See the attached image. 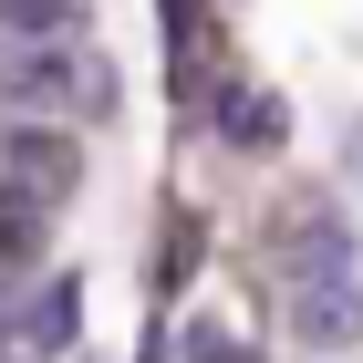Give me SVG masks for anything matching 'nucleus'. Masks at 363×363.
<instances>
[{
  "mask_svg": "<svg viewBox=\"0 0 363 363\" xmlns=\"http://www.w3.org/2000/svg\"><path fill=\"white\" fill-rule=\"evenodd\" d=\"M0 177L21 197H42V208H62V197L84 187V145L52 135V125H11V135H0Z\"/></svg>",
  "mask_w": 363,
  "mask_h": 363,
  "instance_id": "nucleus-1",
  "label": "nucleus"
},
{
  "mask_svg": "<svg viewBox=\"0 0 363 363\" xmlns=\"http://www.w3.org/2000/svg\"><path fill=\"white\" fill-rule=\"evenodd\" d=\"M291 322H301L311 353H342L363 333V280L353 270H322V280H291Z\"/></svg>",
  "mask_w": 363,
  "mask_h": 363,
  "instance_id": "nucleus-2",
  "label": "nucleus"
},
{
  "mask_svg": "<svg viewBox=\"0 0 363 363\" xmlns=\"http://www.w3.org/2000/svg\"><path fill=\"white\" fill-rule=\"evenodd\" d=\"M322 270H353V218L342 208H301L291 218V280H322Z\"/></svg>",
  "mask_w": 363,
  "mask_h": 363,
  "instance_id": "nucleus-3",
  "label": "nucleus"
},
{
  "mask_svg": "<svg viewBox=\"0 0 363 363\" xmlns=\"http://www.w3.org/2000/svg\"><path fill=\"white\" fill-rule=\"evenodd\" d=\"M218 135H228V145H280V135H291V114H280V94L228 84V94H218Z\"/></svg>",
  "mask_w": 363,
  "mask_h": 363,
  "instance_id": "nucleus-4",
  "label": "nucleus"
},
{
  "mask_svg": "<svg viewBox=\"0 0 363 363\" xmlns=\"http://www.w3.org/2000/svg\"><path fill=\"white\" fill-rule=\"evenodd\" d=\"M42 239H52V208H42V197H21V187H0V259H11V270H31V259H42Z\"/></svg>",
  "mask_w": 363,
  "mask_h": 363,
  "instance_id": "nucleus-5",
  "label": "nucleus"
},
{
  "mask_svg": "<svg viewBox=\"0 0 363 363\" xmlns=\"http://www.w3.org/2000/svg\"><path fill=\"white\" fill-rule=\"evenodd\" d=\"M73 322H84V291H73V280H52V291L21 311V342H31V353H62V342H73Z\"/></svg>",
  "mask_w": 363,
  "mask_h": 363,
  "instance_id": "nucleus-6",
  "label": "nucleus"
},
{
  "mask_svg": "<svg viewBox=\"0 0 363 363\" xmlns=\"http://www.w3.org/2000/svg\"><path fill=\"white\" fill-rule=\"evenodd\" d=\"M11 104H73V62H62V52H31L21 73H11Z\"/></svg>",
  "mask_w": 363,
  "mask_h": 363,
  "instance_id": "nucleus-7",
  "label": "nucleus"
},
{
  "mask_svg": "<svg viewBox=\"0 0 363 363\" xmlns=\"http://www.w3.org/2000/svg\"><path fill=\"white\" fill-rule=\"evenodd\" d=\"M62 21H73V0H0V31L11 42H52Z\"/></svg>",
  "mask_w": 363,
  "mask_h": 363,
  "instance_id": "nucleus-8",
  "label": "nucleus"
},
{
  "mask_svg": "<svg viewBox=\"0 0 363 363\" xmlns=\"http://www.w3.org/2000/svg\"><path fill=\"white\" fill-rule=\"evenodd\" d=\"M167 42H177V73L208 62V0H167Z\"/></svg>",
  "mask_w": 363,
  "mask_h": 363,
  "instance_id": "nucleus-9",
  "label": "nucleus"
},
{
  "mask_svg": "<svg viewBox=\"0 0 363 363\" xmlns=\"http://www.w3.org/2000/svg\"><path fill=\"white\" fill-rule=\"evenodd\" d=\"M73 104H84V114H114V62L104 52H73Z\"/></svg>",
  "mask_w": 363,
  "mask_h": 363,
  "instance_id": "nucleus-10",
  "label": "nucleus"
},
{
  "mask_svg": "<svg viewBox=\"0 0 363 363\" xmlns=\"http://www.w3.org/2000/svg\"><path fill=\"white\" fill-rule=\"evenodd\" d=\"M187 363H259V353H239V333H218V322H197V333H187Z\"/></svg>",
  "mask_w": 363,
  "mask_h": 363,
  "instance_id": "nucleus-11",
  "label": "nucleus"
}]
</instances>
